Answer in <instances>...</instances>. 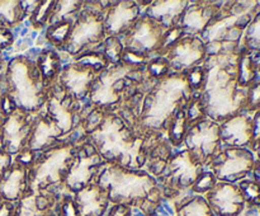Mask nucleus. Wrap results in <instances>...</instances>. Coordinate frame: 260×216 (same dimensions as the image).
Segmentation results:
<instances>
[{
    "label": "nucleus",
    "mask_w": 260,
    "mask_h": 216,
    "mask_svg": "<svg viewBox=\"0 0 260 216\" xmlns=\"http://www.w3.org/2000/svg\"><path fill=\"white\" fill-rule=\"evenodd\" d=\"M88 139L109 164L139 170L147 160L146 134L128 126L116 112L107 113Z\"/></svg>",
    "instance_id": "f257e3e1"
},
{
    "label": "nucleus",
    "mask_w": 260,
    "mask_h": 216,
    "mask_svg": "<svg viewBox=\"0 0 260 216\" xmlns=\"http://www.w3.org/2000/svg\"><path fill=\"white\" fill-rule=\"evenodd\" d=\"M192 97L184 74L168 75L145 96L139 127L144 134L167 131L173 117L185 108Z\"/></svg>",
    "instance_id": "f03ea898"
},
{
    "label": "nucleus",
    "mask_w": 260,
    "mask_h": 216,
    "mask_svg": "<svg viewBox=\"0 0 260 216\" xmlns=\"http://www.w3.org/2000/svg\"><path fill=\"white\" fill-rule=\"evenodd\" d=\"M94 182L107 193L111 205H127L139 210L146 200L161 202L157 179L145 170H132L114 164H104Z\"/></svg>",
    "instance_id": "7ed1b4c3"
},
{
    "label": "nucleus",
    "mask_w": 260,
    "mask_h": 216,
    "mask_svg": "<svg viewBox=\"0 0 260 216\" xmlns=\"http://www.w3.org/2000/svg\"><path fill=\"white\" fill-rule=\"evenodd\" d=\"M8 96L18 109L27 113L38 112L46 103L48 88L43 83L36 63L19 56L9 64L7 71Z\"/></svg>",
    "instance_id": "20e7f679"
},
{
    "label": "nucleus",
    "mask_w": 260,
    "mask_h": 216,
    "mask_svg": "<svg viewBox=\"0 0 260 216\" xmlns=\"http://www.w3.org/2000/svg\"><path fill=\"white\" fill-rule=\"evenodd\" d=\"M78 147L61 141L36 157L28 168L30 191H56L63 187V179L70 169Z\"/></svg>",
    "instance_id": "39448f33"
},
{
    "label": "nucleus",
    "mask_w": 260,
    "mask_h": 216,
    "mask_svg": "<svg viewBox=\"0 0 260 216\" xmlns=\"http://www.w3.org/2000/svg\"><path fill=\"white\" fill-rule=\"evenodd\" d=\"M107 8L102 2L83 3L80 13L74 22L68 41L62 50L73 57L96 50L94 46L102 45L106 36L103 15Z\"/></svg>",
    "instance_id": "423d86ee"
},
{
    "label": "nucleus",
    "mask_w": 260,
    "mask_h": 216,
    "mask_svg": "<svg viewBox=\"0 0 260 216\" xmlns=\"http://www.w3.org/2000/svg\"><path fill=\"white\" fill-rule=\"evenodd\" d=\"M167 30L155 20L141 15L128 32L121 36L124 52L149 63L152 52H162V42Z\"/></svg>",
    "instance_id": "0eeeda50"
},
{
    "label": "nucleus",
    "mask_w": 260,
    "mask_h": 216,
    "mask_svg": "<svg viewBox=\"0 0 260 216\" xmlns=\"http://www.w3.org/2000/svg\"><path fill=\"white\" fill-rule=\"evenodd\" d=\"M220 139L225 147H243L254 151L260 141V109H244L221 122Z\"/></svg>",
    "instance_id": "6e6552de"
},
{
    "label": "nucleus",
    "mask_w": 260,
    "mask_h": 216,
    "mask_svg": "<svg viewBox=\"0 0 260 216\" xmlns=\"http://www.w3.org/2000/svg\"><path fill=\"white\" fill-rule=\"evenodd\" d=\"M255 157L243 147H222L208 163L217 182L238 183L253 172Z\"/></svg>",
    "instance_id": "1a4fd4ad"
},
{
    "label": "nucleus",
    "mask_w": 260,
    "mask_h": 216,
    "mask_svg": "<svg viewBox=\"0 0 260 216\" xmlns=\"http://www.w3.org/2000/svg\"><path fill=\"white\" fill-rule=\"evenodd\" d=\"M106 164L103 158L99 155L95 147L90 142H85L76 149L75 158L70 169L63 179V187L66 191L75 195L95 180L96 174Z\"/></svg>",
    "instance_id": "9d476101"
},
{
    "label": "nucleus",
    "mask_w": 260,
    "mask_h": 216,
    "mask_svg": "<svg viewBox=\"0 0 260 216\" xmlns=\"http://www.w3.org/2000/svg\"><path fill=\"white\" fill-rule=\"evenodd\" d=\"M188 151L201 164H208L222 149L220 139V124L203 118L189 126L184 139Z\"/></svg>",
    "instance_id": "9b49d317"
},
{
    "label": "nucleus",
    "mask_w": 260,
    "mask_h": 216,
    "mask_svg": "<svg viewBox=\"0 0 260 216\" xmlns=\"http://www.w3.org/2000/svg\"><path fill=\"white\" fill-rule=\"evenodd\" d=\"M164 57L170 69L179 74H185L205 61L206 43L200 36L183 33L182 37L165 51Z\"/></svg>",
    "instance_id": "f8f14e48"
},
{
    "label": "nucleus",
    "mask_w": 260,
    "mask_h": 216,
    "mask_svg": "<svg viewBox=\"0 0 260 216\" xmlns=\"http://www.w3.org/2000/svg\"><path fill=\"white\" fill-rule=\"evenodd\" d=\"M216 216H245L246 202L238 183L217 182L205 195Z\"/></svg>",
    "instance_id": "ddd939ff"
},
{
    "label": "nucleus",
    "mask_w": 260,
    "mask_h": 216,
    "mask_svg": "<svg viewBox=\"0 0 260 216\" xmlns=\"http://www.w3.org/2000/svg\"><path fill=\"white\" fill-rule=\"evenodd\" d=\"M30 113L17 109L4 118L0 129V147L8 154H18L28 145L32 131Z\"/></svg>",
    "instance_id": "4468645a"
},
{
    "label": "nucleus",
    "mask_w": 260,
    "mask_h": 216,
    "mask_svg": "<svg viewBox=\"0 0 260 216\" xmlns=\"http://www.w3.org/2000/svg\"><path fill=\"white\" fill-rule=\"evenodd\" d=\"M98 75L99 74H96L91 69L74 61L70 65L62 68L56 81L62 88L66 96L73 98L74 101L80 102L83 99H89L91 84L94 83Z\"/></svg>",
    "instance_id": "2eb2a0df"
},
{
    "label": "nucleus",
    "mask_w": 260,
    "mask_h": 216,
    "mask_svg": "<svg viewBox=\"0 0 260 216\" xmlns=\"http://www.w3.org/2000/svg\"><path fill=\"white\" fill-rule=\"evenodd\" d=\"M140 9L141 7L139 5V3H112L103 15L106 35H108V37H121L124 33L128 32L129 28L141 17Z\"/></svg>",
    "instance_id": "dca6fc26"
},
{
    "label": "nucleus",
    "mask_w": 260,
    "mask_h": 216,
    "mask_svg": "<svg viewBox=\"0 0 260 216\" xmlns=\"http://www.w3.org/2000/svg\"><path fill=\"white\" fill-rule=\"evenodd\" d=\"M60 137H62V134L55 122L46 113L45 106H43L33 118L32 131L28 140L27 149H29L35 154L45 152L51 147L57 146L61 142Z\"/></svg>",
    "instance_id": "f3484780"
},
{
    "label": "nucleus",
    "mask_w": 260,
    "mask_h": 216,
    "mask_svg": "<svg viewBox=\"0 0 260 216\" xmlns=\"http://www.w3.org/2000/svg\"><path fill=\"white\" fill-rule=\"evenodd\" d=\"M221 5L222 3H188L177 25L182 28L184 35L201 36L216 17Z\"/></svg>",
    "instance_id": "a211bd4d"
},
{
    "label": "nucleus",
    "mask_w": 260,
    "mask_h": 216,
    "mask_svg": "<svg viewBox=\"0 0 260 216\" xmlns=\"http://www.w3.org/2000/svg\"><path fill=\"white\" fill-rule=\"evenodd\" d=\"M29 190L28 168L14 162L0 178V196L4 201L17 203Z\"/></svg>",
    "instance_id": "6ab92c4d"
},
{
    "label": "nucleus",
    "mask_w": 260,
    "mask_h": 216,
    "mask_svg": "<svg viewBox=\"0 0 260 216\" xmlns=\"http://www.w3.org/2000/svg\"><path fill=\"white\" fill-rule=\"evenodd\" d=\"M74 203L78 216H106L111 206L107 193L95 182L76 192Z\"/></svg>",
    "instance_id": "aec40b11"
},
{
    "label": "nucleus",
    "mask_w": 260,
    "mask_h": 216,
    "mask_svg": "<svg viewBox=\"0 0 260 216\" xmlns=\"http://www.w3.org/2000/svg\"><path fill=\"white\" fill-rule=\"evenodd\" d=\"M187 2H155L150 3L146 9V17L159 23L165 29L175 27L187 8Z\"/></svg>",
    "instance_id": "412c9836"
},
{
    "label": "nucleus",
    "mask_w": 260,
    "mask_h": 216,
    "mask_svg": "<svg viewBox=\"0 0 260 216\" xmlns=\"http://www.w3.org/2000/svg\"><path fill=\"white\" fill-rule=\"evenodd\" d=\"M36 66L41 74L43 83L46 86H50L58 79L62 66H61V57L55 50H43L38 55L36 60Z\"/></svg>",
    "instance_id": "4be33fe9"
},
{
    "label": "nucleus",
    "mask_w": 260,
    "mask_h": 216,
    "mask_svg": "<svg viewBox=\"0 0 260 216\" xmlns=\"http://www.w3.org/2000/svg\"><path fill=\"white\" fill-rule=\"evenodd\" d=\"M175 216H216L205 196L194 195L175 206Z\"/></svg>",
    "instance_id": "5701e85b"
},
{
    "label": "nucleus",
    "mask_w": 260,
    "mask_h": 216,
    "mask_svg": "<svg viewBox=\"0 0 260 216\" xmlns=\"http://www.w3.org/2000/svg\"><path fill=\"white\" fill-rule=\"evenodd\" d=\"M27 17L22 2H0V25L19 24Z\"/></svg>",
    "instance_id": "b1692460"
},
{
    "label": "nucleus",
    "mask_w": 260,
    "mask_h": 216,
    "mask_svg": "<svg viewBox=\"0 0 260 216\" xmlns=\"http://www.w3.org/2000/svg\"><path fill=\"white\" fill-rule=\"evenodd\" d=\"M188 129H189V122H188L187 114L184 109L178 112L170 121L168 126V137L169 142L173 145H179L184 141L185 135H187Z\"/></svg>",
    "instance_id": "393cba45"
},
{
    "label": "nucleus",
    "mask_w": 260,
    "mask_h": 216,
    "mask_svg": "<svg viewBox=\"0 0 260 216\" xmlns=\"http://www.w3.org/2000/svg\"><path fill=\"white\" fill-rule=\"evenodd\" d=\"M74 22L75 20H65V22L53 23L48 25L45 36L46 41L55 47L62 48L68 41Z\"/></svg>",
    "instance_id": "a878e982"
},
{
    "label": "nucleus",
    "mask_w": 260,
    "mask_h": 216,
    "mask_svg": "<svg viewBox=\"0 0 260 216\" xmlns=\"http://www.w3.org/2000/svg\"><path fill=\"white\" fill-rule=\"evenodd\" d=\"M241 46L246 50L260 52V10L253 17L244 32Z\"/></svg>",
    "instance_id": "bb28decb"
},
{
    "label": "nucleus",
    "mask_w": 260,
    "mask_h": 216,
    "mask_svg": "<svg viewBox=\"0 0 260 216\" xmlns=\"http://www.w3.org/2000/svg\"><path fill=\"white\" fill-rule=\"evenodd\" d=\"M53 8H55V2H38L37 7L29 15V22L33 25V28L40 29V28L50 24Z\"/></svg>",
    "instance_id": "cd10ccee"
},
{
    "label": "nucleus",
    "mask_w": 260,
    "mask_h": 216,
    "mask_svg": "<svg viewBox=\"0 0 260 216\" xmlns=\"http://www.w3.org/2000/svg\"><path fill=\"white\" fill-rule=\"evenodd\" d=\"M103 55L106 56L109 65H117L122 63L124 47L121 37H107L103 41Z\"/></svg>",
    "instance_id": "c85d7f7f"
},
{
    "label": "nucleus",
    "mask_w": 260,
    "mask_h": 216,
    "mask_svg": "<svg viewBox=\"0 0 260 216\" xmlns=\"http://www.w3.org/2000/svg\"><path fill=\"white\" fill-rule=\"evenodd\" d=\"M260 109V80L251 84L248 89L245 111H258Z\"/></svg>",
    "instance_id": "c756f323"
},
{
    "label": "nucleus",
    "mask_w": 260,
    "mask_h": 216,
    "mask_svg": "<svg viewBox=\"0 0 260 216\" xmlns=\"http://www.w3.org/2000/svg\"><path fill=\"white\" fill-rule=\"evenodd\" d=\"M132 212H134V208L132 207L127 205L117 203V205L109 206L106 216H132Z\"/></svg>",
    "instance_id": "7c9ffc66"
},
{
    "label": "nucleus",
    "mask_w": 260,
    "mask_h": 216,
    "mask_svg": "<svg viewBox=\"0 0 260 216\" xmlns=\"http://www.w3.org/2000/svg\"><path fill=\"white\" fill-rule=\"evenodd\" d=\"M14 42V36L13 32L8 27H0V50L12 47Z\"/></svg>",
    "instance_id": "2f4dec72"
},
{
    "label": "nucleus",
    "mask_w": 260,
    "mask_h": 216,
    "mask_svg": "<svg viewBox=\"0 0 260 216\" xmlns=\"http://www.w3.org/2000/svg\"><path fill=\"white\" fill-rule=\"evenodd\" d=\"M10 165H12L10 155L0 147V178H2V175L4 174V172L10 167Z\"/></svg>",
    "instance_id": "473e14b6"
},
{
    "label": "nucleus",
    "mask_w": 260,
    "mask_h": 216,
    "mask_svg": "<svg viewBox=\"0 0 260 216\" xmlns=\"http://www.w3.org/2000/svg\"><path fill=\"white\" fill-rule=\"evenodd\" d=\"M15 203L3 200L0 202V216H14Z\"/></svg>",
    "instance_id": "72a5a7b5"
},
{
    "label": "nucleus",
    "mask_w": 260,
    "mask_h": 216,
    "mask_svg": "<svg viewBox=\"0 0 260 216\" xmlns=\"http://www.w3.org/2000/svg\"><path fill=\"white\" fill-rule=\"evenodd\" d=\"M250 177L260 186V162L258 159H255V164H254L253 172H251Z\"/></svg>",
    "instance_id": "f704fd0d"
},
{
    "label": "nucleus",
    "mask_w": 260,
    "mask_h": 216,
    "mask_svg": "<svg viewBox=\"0 0 260 216\" xmlns=\"http://www.w3.org/2000/svg\"><path fill=\"white\" fill-rule=\"evenodd\" d=\"M254 151L256 152V157H258V160L260 162V141L258 142V145H256V146H255Z\"/></svg>",
    "instance_id": "c9c22d12"
},
{
    "label": "nucleus",
    "mask_w": 260,
    "mask_h": 216,
    "mask_svg": "<svg viewBox=\"0 0 260 216\" xmlns=\"http://www.w3.org/2000/svg\"><path fill=\"white\" fill-rule=\"evenodd\" d=\"M259 80H260V68H259Z\"/></svg>",
    "instance_id": "e433bc0d"
},
{
    "label": "nucleus",
    "mask_w": 260,
    "mask_h": 216,
    "mask_svg": "<svg viewBox=\"0 0 260 216\" xmlns=\"http://www.w3.org/2000/svg\"><path fill=\"white\" fill-rule=\"evenodd\" d=\"M258 211H259V213H260V206H259V210Z\"/></svg>",
    "instance_id": "4c0bfd02"
}]
</instances>
